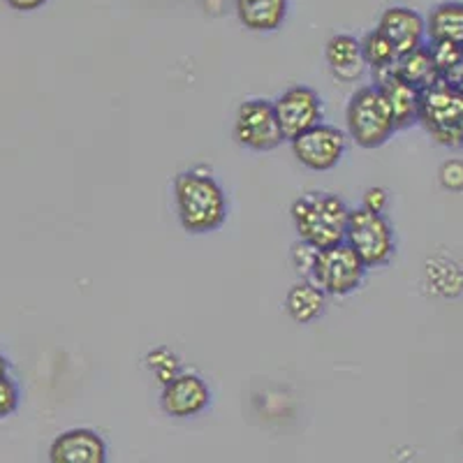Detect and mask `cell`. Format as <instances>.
I'll use <instances>...</instances> for the list:
<instances>
[{"instance_id":"cell-1","label":"cell","mask_w":463,"mask_h":463,"mask_svg":"<svg viewBox=\"0 0 463 463\" xmlns=\"http://www.w3.org/2000/svg\"><path fill=\"white\" fill-rule=\"evenodd\" d=\"M174 204L188 234H209L225 225L227 195L209 172L188 169L174 179Z\"/></svg>"},{"instance_id":"cell-2","label":"cell","mask_w":463,"mask_h":463,"mask_svg":"<svg viewBox=\"0 0 463 463\" xmlns=\"http://www.w3.org/2000/svg\"><path fill=\"white\" fill-rule=\"evenodd\" d=\"M292 221L301 241L325 250L345 241L350 209L332 193H306L292 204Z\"/></svg>"},{"instance_id":"cell-3","label":"cell","mask_w":463,"mask_h":463,"mask_svg":"<svg viewBox=\"0 0 463 463\" xmlns=\"http://www.w3.org/2000/svg\"><path fill=\"white\" fill-rule=\"evenodd\" d=\"M347 135L357 146L378 148L392 139L396 128L394 114L378 86H362L350 95L345 109Z\"/></svg>"},{"instance_id":"cell-4","label":"cell","mask_w":463,"mask_h":463,"mask_svg":"<svg viewBox=\"0 0 463 463\" xmlns=\"http://www.w3.org/2000/svg\"><path fill=\"white\" fill-rule=\"evenodd\" d=\"M420 123L429 137L440 146H463V90L448 81H438L421 90Z\"/></svg>"},{"instance_id":"cell-5","label":"cell","mask_w":463,"mask_h":463,"mask_svg":"<svg viewBox=\"0 0 463 463\" xmlns=\"http://www.w3.org/2000/svg\"><path fill=\"white\" fill-rule=\"evenodd\" d=\"M345 243L362 258L366 269L390 264V260L396 253V237L392 222L387 221L384 213H373L364 206L350 211Z\"/></svg>"},{"instance_id":"cell-6","label":"cell","mask_w":463,"mask_h":463,"mask_svg":"<svg viewBox=\"0 0 463 463\" xmlns=\"http://www.w3.org/2000/svg\"><path fill=\"white\" fill-rule=\"evenodd\" d=\"M366 271L362 258L343 241L317 253L311 280L325 289L326 297H347L357 292Z\"/></svg>"},{"instance_id":"cell-7","label":"cell","mask_w":463,"mask_h":463,"mask_svg":"<svg viewBox=\"0 0 463 463\" xmlns=\"http://www.w3.org/2000/svg\"><path fill=\"white\" fill-rule=\"evenodd\" d=\"M234 139L248 151H274L285 142L274 102L255 98L243 102L234 116Z\"/></svg>"},{"instance_id":"cell-8","label":"cell","mask_w":463,"mask_h":463,"mask_svg":"<svg viewBox=\"0 0 463 463\" xmlns=\"http://www.w3.org/2000/svg\"><path fill=\"white\" fill-rule=\"evenodd\" d=\"M345 132L338 130L336 126H320L301 132L299 137L289 142L295 158L311 172H329L341 163L345 153Z\"/></svg>"},{"instance_id":"cell-9","label":"cell","mask_w":463,"mask_h":463,"mask_svg":"<svg viewBox=\"0 0 463 463\" xmlns=\"http://www.w3.org/2000/svg\"><path fill=\"white\" fill-rule=\"evenodd\" d=\"M276 116H279L280 130H283L285 139L292 142L299 137L301 132L311 130V128L320 126L322 116H325V107H322V98L311 89V86H292L285 93L279 95V100L274 102Z\"/></svg>"},{"instance_id":"cell-10","label":"cell","mask_w":463,"mask_h":463,"mask_svg":"<svg viewBox=\"0 0 463 463\" xmlns=\"http://www.w3.org/2000/svg\"><path fill=\"white\" fill-rule=\"evenodd\" d=\"M211 392L197 373H179L163 384L160 405L169 417L190 420L209 408Z\"/></svg>"},{"instance_id":"cell-11","label":"cell","mask_w":463,"mask_h":463,"mask_svg":"<svg viewBox=\"0 0 463 463\" xmlns=\"http://www.w3.org/2000/svg\"><path fill=\"white\" fill-rule=\"evenodd\" d=\"M378 31L390 40L399 58L427 43V19L411 7H387L380 14Z\"/></svg>"},{"instance_id":"cell-12","label":"cell","mask_w":463,"mask_h":463,"mask_svg":"<svg viewBox=\"0 0 463 463\" xmlns=\"http://www.w3.org/2000/svg\"><path fill=\"white\" fill-rule=\"evenodd\" d=\"M49 463H107V442L93 429H70L53 438Z\"/></svg>"},{"instance_id":"cell-13","label":"cell","mask_w":463,"mask_h":463,"mask_svg":"<svg viewBox=\"0 0 463 463\" xmlns=\"http://www.w3.org/2000/svg\"><path fill=\"white\" fill-rule=\"evenodd\" d=\"M373 81L380 93H383L384 100H387V105H390L399 130L411 128L412 123L420 121L421 90L417 86H412L411 81H405L403 77H399L394 68L387 70V72L373 74Z\"/></svg>"},{"instance_id":"cell-14","label":"cell","mask_w":463,"mask_h":463,"mask_svg":"<svg viewBox=\"0 0 463 463\" xmlns=\"http://www.w3.org/2000/svg\"><path fill=\"white\" fill-rule=\"evenodd\" d=\"M326 65L332 70V74L341 81H354L362 77L366 70V61L362 53V40L353 35H334L329 37V43L325 47Z\"/></svg>"},{"instance_id":"cell-15","label":"cell","mask_w":463,"mask_h":463,"mask_svg":"<svg viewBox=\"0 0 463 463\" xmlns=\"http://www.w3.org/2000/svg\"><path fill=\"white\" fill-rule=\"evenodd\" d=\"M289 0H234L237 19L250 33H274L288 19Z\"/></svg>"},{"instance_id":"cell-16","label":"cell","mask_w":463,"mask_h":463,"mask_svg":"<svg viewBox=\"0 0 463 463\" xmlns=\"http://www.w3.org/2000/svg\"><path fill=\"white\" fill-rule=\"evenodd\" d=\"M326 308V295L320 285L313 283L311 279H301L288 289L285 295V311L297 325H308L317 320Z\"/></svg>"},{"instance_id":"cell-17","label":"cell","mask_w":463,"mask_h":463,"mask_svg":"<svg viewBox=\"0 0 463 463\" xmlns=\"http://www.w3.org/2000/svg\"><path fill=\"white\" fill-rule=\"evenodd\" d=\"M429 43H449L463 49V3H440L427 19Z\"/></svg>"},{"instance_id":"cell-18","label":"cell","mask_w":463,"mask_h":463,"mask_svg":"<svg viewBox=\"0 0 463 463\" xmlns=\"http://www.w3.org/2000/svg\"><path fill=\"white\" fill-rule=\"evenodd\" d=\"M394 70L399 77H403L405 81H411V84L417 86L420 90L429 89V86L440 81V72H438L436 61H433L427 44L415 49V52L405 53V56H401L399 61H396Z\"/></svg>"},{"instance_id":"cell-19","label":"cell","mask_w":463,"mask_h":463,"mask_svg":"<svg viewBox=\"0 0 463 463\" xmlns=\"http://www.w3.org/2000/svg\"><path fill=\"white\" fill-rule=\"evenodd\" d=\"M427 280L440 297H458L463 292V271L452 260L436 258L427 264Z\"/></svg>"},{"instance_id":"cell-20","label":"cell","mask_w":463,"mask_h":463,"mask_svg":"<svg viewBox=\"0 0 463 463\" xmlns=\"http://www.w3.org/2000/svg\"><path fill=\"white\" fill-rule=\"evenodd\" d=\"M362 53H364V61H366V65L373 70V74L387 72V70L394 68L396 61H399V53L394 52V47H392L390 40H387V37H384L378 28L364 35Z\"/></svg>"},{"instance_id":"cell-21","label":"cell","mask_w":463,"mask_h":463,"mask_svg":"<svg viewBox=\"0 0 463 463\" xmlns=\"http://www.w3.org/2000/svg\"><path fill=\"white\" fill-rule=\"evenodd\" d=\"M148 369L153 371V375L160 380V383H169L174 375H179V357L174 353H169L167 347H156L146 354Z\"/></svg>"},{"instance_id":"cell-22","label":"cell","mask_w":463,"mask_h":463,"mask_svg":"<svg viewBox=\"0 0 463 463\" xmlns=\"http://www.w3.org/2000/svg\"><path fill=\"white\" fill-rule=\"evenodd\" d=\"M317 253H320V250H317L316 246L301 241V239L292 246V250H289V260H292V267H295V271L301 276V279H311Z\"/></svg>"},{"instance_id":"cell-23","label":"cell","mask_w":463,"mask_h":463,"mask_svg":"<svg viewBox=\"0 0 463 463\" xmlns=\"http://www.w3.org/2000/svg\"><path fill=\"white\" fill-rule=\"evenodd\" d=\"M19 399H22V394H19V384H16L10 375L0 378V420L10 417L12 412L19 408Z\"/></svg>"},{"instance_id":"cell-24","label":"cell","mask_w":463,"mask_h":463,"mask_svg":"<svg viewBox=\"0 0 463 463\" xmlns=\"http://www.w3.org/2000/svg\"><path fill=\"white\" fill-rule=\"evenodd\" d=\"M438 181L449 193H463V160H448L438 172Z\"/></svg>"},{"instance_id":"cell-25","label":"cell","mask_w":463,"mask_h":463,"mask_svg":"<svg viewBox=\"0 0 463 463\" xmlns=\"http://www.w3.org/2000/svg\"><path fill=\"white\" fill-rule=\"evenodd\" d=\"M387 204H390V193L380 185H373L364 193V209L373 211V213H384Z\"/></svg>"},{"instance_id":"cell-26","label":"cell","mask_w":463,"mask_h":463,"mask_svg":"<svg viewBox=\"0 0 463 463\" xmlns=\"http://www.w3.org/2000/svg\"><path fill=\"white\" fill-rule=\"evenodd\" d=\"M5 3L16 12H35L47 5L49 0H5Z\"/></svg>"},{"instance_id":"cell-27","label":"cell","mask_w":463,"mask_h":463,"mask_svg":"<svg viewBox=\"0 0 463 463\" xmlns=\"http://www.w3.org/2000/svg\"><path fill=\"white\" fill-rule=\"evenodd\" d=\"M442 81H448V84L454 86V89L463 90V53H461V58H458V63L454 65V68L449 70L445 77H442Z\"/></svg>"},{"instance_id":"cell-28","label":"cell","mask_w":463,"mask_h":463,"mask_svg":"<svg viewBox=\"0 0 463 463\" xmlns=\"http://www.w3.org/2000/svg\"><path fill=\"white\" fill-rule=\"evenodd\" d=\"M7 371H10V362H7L5 354L0 353V378H5Z\"/></svg>"},{"instance_id":"cell-29","label":"cell","mask_w":463,"mask_h":463,"mask_svg":"<svg viewBox=\"0 0 463 463\" xmlns=\"http://www.w3.org/2000/svg\"><path fill=\"white\" fill-rule=\"evenodd\" d=\"M461 442H463V431H461Z\"/></svg>"}]
</instances>
